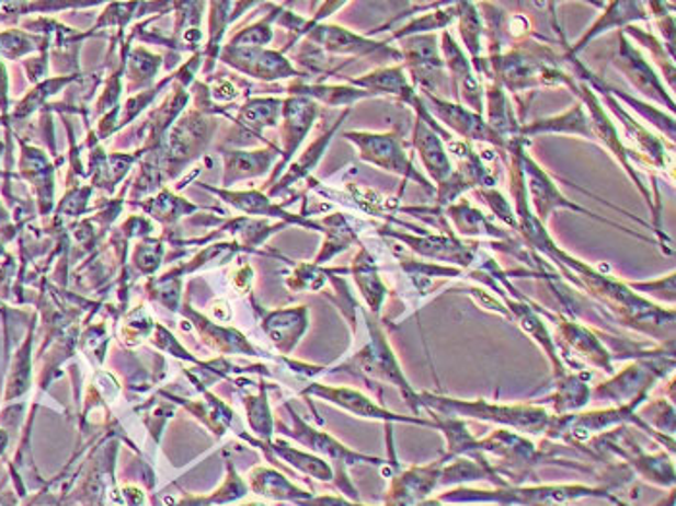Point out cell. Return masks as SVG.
I'll return each mask as SVG.
<instances>
[{
    "label": "cell",
    "mask_w": 676,
    "mask_h": 506,
    "mask_svg": "<svg viewBox=\"0 0 676 506\" xmlns=\"http://www.w3.org/2000/svg\"><path fill=\"white\" fill-rule=\"evenodd\" d=\"M607 498L620 506L605 487H589L584 483H551V485H506L497 490H473L460 485L457 490L437 495L445 505L483 506H569L578 498Z\"/></svg>",
    "instance_id": "cell-1"
},
{
    "label": "cell",
    "mask_w": 676,
    "mask_h": 506,
    "mask_svg": "<svg viewBox=\"0 0 676 506\" xmlns=\"http://www.w3.org/2000/svg\"><path fill=\"white\" fill-rule=\"evenodd\" d=\"M420 406L437 416L457 419H480L488 424L503 425L520 435H543L551 424V414L538 404H495L488 401H458L437 396L432 392H420Z\"/></svg>",
    "instance_id": "cell-2"
},
{
    "label": "cell",
    "mask_w": 676,
    "mask_h": 506,
    "mask_svg": "<svg viewBox=\"0 0 676 506\" xmlns=\"http://www.w3.org/2000/svg\"><path fill=\"white\" fill-rule=\"evenodd\" d=\"M675 368L673 354H655L648 358H638L634 364L622 369L620 373H612L609 381L597 384L592 389V399L595 401L609 402L612 406H632L640 409L645 404L653 384L663 377H667Z\"/></svg>",
    "instance_id": "cell-3"
},
{
    "label": "cell",
    "mask_w": 676,
    "mask_h": 506,
    "mask_svg": "<svg viewBox=\"0 0 676 506\" xmlns=\"http://www.w3.org/2000/svg\"><path fill=\"white\" fill-rule=\"evenodd\" d=\"M367 327H369V343L346 366L358 369L364 376L394 384L400 394L404 396L410 410L414 412V416L422 417L424 409L420 406V392L414 391L412 384L408 383V379L400 368L399 359L394 356L391 344L387 341L383 329L379 327L374 319H367Z\"/></svg>",
    "instance_id": "cell-4"
},
{
    "label": "cell",
    "mask_w": 676,
    "mask_h": 506,
    "mask_svg": "<svg viewBox=\"0 0 676 506\" xmlns=\"http://www.w3.org/2000/svg\"><path fill=\"white\" fill-rule=\"evenodd\" d=\"M346 138L358 148L362 161L404 180H414L425 192L435 194L432 182L422 172H417L412 159L408 157L404 141L397 131H348Z\"/></svg>",
    "instance_id": "cell-5"
},
{
    "label": "cell",
    "mask_w": 676,
    "mask_h": 506,
    "mask_svg": "<svg viewBox=\"0 0 676 506\" xmlns=\"http://www.w3.org/2000/svg\"><path fill=\"white\" fill-rule=\"evenodd\" d=\"M514 146L518 151V159H520L522 171H524V180H526V194H528V202H530L531 211L538 217L539 221L546 225L551 217V212L559 211V209H571V211L584 212L594 217L597 221H604L605 225H611V227H619L617 222L607 221L597 217L592 211H587L584 207H580L578 204H574L571 199L562 196L561 189L557 188L553 179L547 174L541 166H539L530 153L526 151V139L514 138ZM622 229V227H619Z\"/></svg>",
    "instance_id": "cell-6"
},
{
    "label": "cell",
    "mask_w": 676,
    "mask_h": 506,
    "mask_svg": "<svg viewBox=\"0 0 676 506\" xmlns=\"http://www.w3.org/2000/svg\"><path fill=\"white\" fill-rule=\"evenodd\" d=\"M574 95L580 97L582 105L586 108L587 116H589V124H592V130H594V138L599 139L604 143L605 148L611 151L612 156L617 157V161L622 164V169L627 171L630 180L634 182L635 188L640 189V194L645 197L648 205L652 207V194L650 189L645 188L644 182L640 180V176L635 174L634 164H632V156L630 149L622 146V141L619 138V130L611 120V116L607 115L604 105H601V99L595 93L586 82H582L578 78H574V85H572ZM655 215V211H653Z\"/></svg>",
    "instance_id": "cell-7"
},
{
    "label": "cell",
    "mask_w": 676,
    "mask_h": 506,
    "mask_svg": "<svg viewBox=\"0 0 676 506\" xmlns=\"http://www.w3.org/2000/svg\"><path fill=\"white\" fill-rule=\"evenodd\" d=\"M381 237L394 238L402 244H406L412 252L417 253L420 257L425 260H435V262L450 263L457 265L458 269H468L472 265L476 255L480 253V244L478 242H468L462 238H457L455 234H432L427 230H420L414 234L399 232V230L387 229L379 232Z\"/></svg>",
    "instance_id": "cell-8"
},
{
    "label": "cell",
    "mask_w": 676,
    "mask_h": 506,
    "mask_svg": "<svg viewBox=\"0 0 676 506\" xmlns=\"http://www.w3.org/2000/svg\"><path fill=\"white\" fill-rule=\"evenodd\" d=\"M420 97L424 101L425 108L429 111V115L437 120L439 118L440 126H447L450 130L458 134L462 141H480V143H490L493 148L503 149L506 151L508 141L501 138L497 131L490 128V124L485 123V118L476 115L470 108L458 103H450L448 99H437L427 93H420Z\"/></svg>",
    "instance_id": "cell-9"
},
{
    "label": "cell",
    "mask_w": 676,
    "mask_h": 506,
    "mask_svg": "<svg viewBox=\"0 0 676 506\" xmlns=\"http://www.w3.org/2000/svg\"><path fill=\"white\" fill-rule=\"evenodd\" d=\"M439 47L458 105H466V108H470L476 115L483 116L485 93L480 78L473 72L470 58L466 57L465 50L458 47L448 32L440 33Z\"/></svg>",
    "instance_id": "cell-10"
},
{
    "label": "cell",
    "mask_w": 676,
    "mask_h": 506,
    "mask_svg": "<svg viewBox=\"0 0 676 506\" xmlns=\"http://www.w3.org/2000/svg\"><path fill=\"white\" fill-rule=\"evenodd\" d=\"M310 42L318 43L323 49L339 55H354V57H374L377 62H399L402 65L399 49L389 47V43H377L362 37L339 25H313L308 32Z\"/></svg>",
    "instance_id": "cell-11"
},
{
    "label": "cell",
    "mask_w": 676,
    "mask_h": 506,
    "mask_svg": "<svg viewBox=\"0 0 676 506\" xmlns=\"http://www.w3.org/2000/svg\"><path fill=\"white\" fill-rule=\"evenodd\" d=\"M306 394H316L321 396L325 401L333 402L339 409L351 412L354 416L366 417V419H375V422H383L387 424H412L422 425V427H435L433 419H425L420 416H399V414H392L389 410L379 406L377 402L371 401L366 394L356 391V389H348V387H325V384H311L310 389L306 391Z\"/></svg>",
    "instance_id": "cell-12"
},
{
    "label": "cell",
    "mask_w": 676,
    "mask_h": 506,
    "mask_svg": "<svg viewBox=\"0 0 676 506\" xmlns=\"http://www.w3.org/2000/svg\"><path fill=\"white\" fill-rule=\"evenodd\" d=\"M617 70L627 76L628 82L634 85L635 90L644 93L645 97L652 99L660 105L667 106L671 115L675 113V99L668 95L665 83L661 82L660 76L655 74L653 66L645 60L644 55L635 49L625 33H620L619 53L615 58Z\"/></svg>",
    "instance_id": "cell-13"
},
{
    "label": "cell",
    "mask_w": 676,
    "mask_h": 506,
    "mask_svg": "<svg viewBox=\"0 0 676 506\" xmlns=\"http://www.w3.org/2000/svg\"><path fill=\"white\" fill-rule=\"evenodd\" d=\"M445 460L425 465H410L391 480L387 491L385 506H417L429 498L433 490L439 485L440 468Z\"/></svg>",
    "instance_id": "cell-14"
},
{
    "label": "cell",
    "mask_w": 676,
    "mask_h": 506,
    "mask_svg": "<svg viewBox=\"0 0 676 506\" xmlns=\"http://www.w3.org/2000/svg\"><path fill=\"white\" fill-rule=\"evenodd\" d=\"M553 319L557 335L561 336L562 343L566 344L572 352H576V356L586 359L589 366L601 369L607 376L615 373L611 352L605 348L604 343L592 329L582 325L576 319L562 318V315H554Z\"/></svg>",
    "instance_id": "cell-15"
},
{
    "label": "cell",
    "mask_w": 676,
    "mask_h": 506,
    "mask_svg": "<svg viewBox=\"0 0 676 506\" xmlns=\"http://www.w3.org/2000/svg\"><path fill=\"white\" fill-rule=\"evenodd\" d=\"M293 419L294 429L293 432L286 433H290L296 441L302 442V445H306V447L313 450V452H318L321 457L329 458L331 462H336V464L341 465L343 474L346 465L385 464V460H381V458L367 457V455H362V452H356V450L344 447V445H341V442L333 439L331 435H326V433L316 432L310 425L303 424L302 419L298 417V414H294V412Z\"/></svg>",
    "instance_id": "cell-16"
},
{
    "label": "cell",
    "mask_w": 676,
    "mask_h": 506,
    "mask_svg": "<svg viewBox=\"0 0 676 506\" xmlns=\"http://www.w3.org/2000/svg\"><path fill=\"white\" fill-rule=\"evenodd\" d=\"M650 16L652 14L645 10L644 2H607L604 14L595 20L594 25L580 37L578 42L569 47V53L564 57H576L580 50L586 49L589 43L612 27H628L634 22L650 20Z\"/></svg>",
    "instance_id": "cell-17"
},
{
    "label": "cell",
    "mask_w": 676,
    "mask_h": 506,
    "mask_svg": "<svg viewBox=\"0 0 676 506\" xmlns=\"http://www.w3.org/2000/svg\"><path fill=\"white\" fill-rule=\"evenodd\" d=\"M227 60L230 65L237 66L238 70L253 78H260V80H283V78L298 76L293 65L275 50L230 47Z\"/></svg>",
    "instance_id": "cell-18"
},
{
    "label": "cell",
    "mask_w": 676,
    "mask_h": 506,
    "mask_svg": "<svg viewBox=\"0 0 676 506\" xmlns=\"http://www.w3.org/2000/svg\"><path fill=\"white\" fill-rule=\"evenodd\" d=\"M481 85H483V93H485V111L483 113H488L485 123L490 124L491 130L497 131L499 136L505 141L520 138V118L516 115L513 101L506 95L503 85L495 78L483 80Z\"/></svg>",
    "instance_id": "cell-19"
},
{
    "label": "cell",
    "mask_w": 676,
    "mask_h": 506,
    "mask_svg": "<svg viewBox=\"0 0 676 506\" xmlns=\"http://www.w3.org/2000/svg\"><path fill=\"white\" fill-rule=\"evenodd\" d=\"M412 143H414L417 156H420L422 163H424L425 171L429 172V176L435 180V184L437 186L443 184L450 176V172L455 171V166H452L450 159H448L445 141L424 120L416 118L414 134H412Z\"/></svg>",
    "instance_id": "cell-20"
},
{
    "label": "cell",
    "mask_w": 676,
    "mask_h": 506,
    "mask_svg": "<svg viewBox=\"0 0 676 506\" xmlns=\"http://www.w3.org/2000/svg\"><path fill=\"white\" fill-rule=\"evenodd\" d=\"M354 85L364 88L371 95H391L402 101L404 105H412L417 99V91L412 88L408 80L406 70L402 65L383 66L369 74L362 76L358 80H352Z\"/></svg>",
    "instance_id": "cell-21"
},
{
    "label": "cell",
    "mask_w": 676,
    "mask_h": 506,
    "mask_svg": "<svg viewBox=\"0 0 676 506\" xmlns=\"http://www.w3.org/2000/svg\"><path fill=\"white\" fill-rule=\"evenodd\" d=\"M283 113H285V128H283V139H285L283 164H285L313 126V120L318 116V105L308 97L288 99L283 106Z\"/></svg>",
    "instance_id": "cell-22"
},
{
    "label": "cell",
    "mask_w": 676,
    "mask_h": 506,
    "mask_svg": "<svg viewBox=\"0 0 676 506\" xmlns=\"http://www.w3.org/2000/svg\"><path fill=\"white\" fill-rule=\"evenodd\" d=\"M539 134H569V136H580V138L592 139L594 141V130L589 124L586 108L582 103L572 106L562 115L539 118L528 126H522L520 138H530Z\"/></svg>",
    "instance_id": "cell-23"
},
{
    "label": "cell",
    "mask_w": 676,
    "mask_h": 506,
    "mask_svg": "<svg viewBox=\"0 0 676 506\" xmlns=\"http://www.w3.org/2000/svg\"><path fill=\"white\" fill-rule=\"evenodd\" d=\"M263 329L278 350L288 354L308 329V310L300 306L290 310L271 311L263 319Z\"/></svg>",
    "instance_id": "cell-24"
},
{
    "label": "cell",
    "mask_w": 676,
    "mask_h": 506,
    "mask_svg": "<svg viewBox=\"0 0 676 506\" xmlns=\"http://www.w3.org/2000/svg\"><path fill=\"white\" fill-rule=\"evenodd\" d=\"M445 217L452 221L455 230L460 237L465 238H493V240H511V234L503 229L495 227L493 222L480 211L476 209L468 199H460L452 205H448L443 209Z\"/></svg>",
    "instance_id": "cell-25"
},
{
    "label": "cell",
    "mask_w": 676,
    "mask_h": 506,
    "mask_svg": "<svg viewBox=\"0 0 676 506\" xmlns=\"http://www.w3.org/2000/svg\"><path fill=\"white\" fill-rule=\"evenodd\" d=\"M352 273H354V280H356L359 292L369 306V310L374 311V315H379V311L383 308L385 298H387V286L379 277L375 260L367 253L366 248H362L356 255L354 265H352Z\"/></svg>",
    "instance_id": "cell-26"
},
{
    "label": "cell",
    "mask_w": 676,
    "mask_h": 506,
    "mask_svg": "<svg viewBox=\"0 0 676 506\" xmlns=\"http://www.w3.org/2000/svg\"><path fill=\"white\" fill-rule=\"evenodd\" d=\"M250 482L257 495L273 501H293L298 505L300 501L311 497V493L298 490L288 478L270 468H253Z\"/></svg>",
    "instance_id": "cell-27"
},
{
    "label": "cell",
    "mask_w": 676,
    "mask_h": 506,
    "mask_svg": "<svg viewBox=\"0 0 676 506\" xmlns=\"http://www.w3.org/2000/svg\"><path fill=\"white\" fill-rule=\"evenodd\" d=\"M589 399H592V389L587 387L586 381L580 376L566 373L557 379V392L546 402L553 404L554 416H562V414H574L576 410L584 409Z\"/></svg>",
    "instance_id": "cell-28"
},
{
    "label": "cell",
    "mask_w": 676,
    "mask_h": 506,
    "mask_svg": "<svg viewBox=\"0 0 676 506\" xmlns=\"http://www.w3.org/2000/svg\"><path fill=\"white\" fill-rule=\"evenodd\" d=\"M458 20H460V35L465 42L466 50L470 55L472 68L481 62L483 50V22L480 10L473 2H458Z\"/></svg>",
    "instance_id": "cell-29"
},
{
    "label": "cell",
    "mask_w": 676,
    "mask_h": 506,
    "mask_svg": "<svg viewBox=\"0 0 676 506\" xmlns=\"http://www.w3.org/2000/svg\"><path fill=\"white\" fill-rule=\"evenodd\" d=\"M277 149H261V151H250V153H232L227 161V182L234 180L248 179V176H257L270 169L271 163L277 157Z\"/></svg>",
    "instance_id": "cell-30"
},
{
    "label": "cell",
    "mask_w": 676,
    "mask_h": 506,
    "mask_svg": "<svg viewBox=\"0 0 676 506\" xmlns=\"http://www.w3.org/2000/svg\"><path fill=\"white\" fill-rule=\"evenodd\" d=\"M457 18L458 4H450V7H443L440 4L439 9L433 10L429 14H424V16L416 18L410 24L397 30L389 37V42H392V39L400 42V39H406V37H412V35H425V33H432L435 30H443V27L452 24Z\"/></svg>",
    "instance_id": "cell-31"
},
{
    "label": "cell",
    "mask_w": 676,
    "mask_h": 506,
    "mask_svg": "<svg viewBox=\"0 0 676 506\" xmlns=\"http://www.w3.org/2000/svg\"><path fill=\"white\" fill-rule=\"evenodd\" d=\"M271 449L275 450V455L283 458V460H286L288 464L294 465V468H298L300 472L311 475V478H316V480H321V482H331L334 478L333 468L326 464L323 458L311 457L308 452H302V450H296L293 449V447H288L285 442H273V445H271Z\"/></svg>",
    "instance_id": "cell-32"
},
{
    "label": "cell",
    "mask_w": 676,
    "mask_h": 506,
    "mask_svg": "<svg viewBox=\"0 0 676 506\" xmlns=\"http://www.w3.org/2000/svg\"><path fill=\"white\" fill-rule=\"evenodd\" d=\"M346 115H348V111H346V113H344V115L341 116V118H339L336 123H334L333 128L326 131L325 136H321V138H319L318 141H316V143H313L310 149H306V153H303L302 159H300L298 163L290 166V172L286 174L285 179L280 180V186H277V188L273 189L271 194H278L280 189L293 186V182H296V180H300L302 179V176H306V174H308V172H310L311 169H313V166L318 164L321 156L325 153L326 146H329V141H331V136H333L334 131H336V128H339V126L343 124L344 116Z\"/></svg>",
    "instance_id": "cell-33"
},
{
    "label": "cell",
    "mask_w": 676,
    "mask_h": 506,
    "mask_svg": "<svg viewBox=\"0 0 676 506\" xmlns=\"http://www.w3.org/2000/svg\"><path fill=\"white\" fill-rule=\"evenodd\" d=\"M323 232H326L329 238H326L323 250L319 253L316 263L329 262L334 253L343 252L348 245L354 244L358 240L356 232L352 230L351 225L346 222L341 212H336V215L326 219Z\"/></svg>",
    "instance_id": "cell-34"
},
{
    "label": "cell",
    "mask_w": 676,
    "mask_h": 506,
    "mask_svg": "<svg viewBox=\"0 0 676 506\" xmlns=\"http://www.w3.org/2000/svg\"><path fill=\"white\" fill-rule=\"evenodd\" d=\"M280 105L283 103L278 99H253L242 108L240 124H244L248 130H252L260 138L263 128L277 124Z\"/></svg>",
    "instance_id": "cell-35"
},
{
    "label": "cell",
    "mask_w": 676,
    "mask_h": 506,
    "mask_svg": "<svg viewBox=\"0 0 676 506\" xmlns=\"http://www.w3.org/2000/svg\"><path fill=\"white\" fill-rule=\"evenodd\" d=\"M605 88L611 93L612 97L622 99L625 103H628V105L634 108L635 113H640V115L644 116L645 120H650L653 126H657L661 134H665L671 141H675V118H673V116L661 113L657 106H652L650 103H642V101H638V99L630 97L628 93L617 90V88H612V85H607V83H605Z\"/></svg>",
    "instance_id": "cell-36"
},
{
    "label": "cell",
    "mask_w": 676,
    "mask_h": 506,
    "mask_svg": "<svg viewBox=\"0 0 676 506\" xmlns=\"http://www.w3.org/2000/svg\"><path fill=\"white\" fill-rule=\"evenodd\" d=\"M622 33H625V35H632L635 42L640 43V45H644L645 49H650L655 65H660L661 72H663V76H665L668 83H671V90H675V62H673V57H671L667 49H665V45L657 42L652 33L642 32L640 27H634V25H628V27L622 30Z\"/></svg>",
    "instance_id": "cell-37"
},
{
    "label": "cell",
    "mask_w": 676,
    "mask_h": 506,
    "mask_svg": "<svg viewBox=\"0 0 676 506\" xmlns=\"http://www.w3.org/2000/svg\"><path fill=\"white\" fill-rule=\"evenodd\" d=\"M293 91L300 95L319 99L326 105H352L359 99L374 97L371 93L356 88H325V85H293Z\"/></svg>",
    "instance_id": "cell-38"
},
{
    "label": "cell",
    "mask_w": 676,
    "mask_h": 506,
    "mask_svg": "<svg viewBox=\"0 0 676 506\" xmlns=\"http://www.w3.org/2000/svg\"><path fill=\"white\" fill-rule=\"evenodd\" d=\"M225 197L230 204L237 205L238 209L252 212V215H270V217H283L290 222H302L300 219L288 217L280 207L271 204L270 199L260 192H238V194H225Z\"/></svg>",
    "instance_id": "cell-39"
},
{
    "label": "cell",
    "mask_w": 676,
    "mask_h": 506,
    "mask_svg": "<svg viewBox=\"0 0 676 506\" xmlns=\"http://www.w3.org/2000/svg\"><path fill=\"white\" fill-rule=\"evenodd\" d=\"M478 196L481 197V202L490 207L493 215L497 217L499 221L505 222L506 227L518 230V222H516V212L511 202L506 199L499 189L495 188H481L478 189Z\"/></svg>",
    "instance_id": "cell-40"
},
{
    "label": "cell",
    "mask_w": 676,
    "mask_h": 506,
    "mask_svg": "<svg viewBox=\"0 0 676 506\" xmlns=\"http://www.w3.org/2000/svg\"><path fill=\"white\" fill-rule=\"evenodd\" d=\"M245 406H248L250 424H252L255 433H260L263 439L270 441L271 435H273V417H271L270 404H267L265 394H260L257 399H248Z\"/></svg>",
    "instance_id": "cell-41"
},
{
    "label": "cell",
    "mask_w": 676,
    "mask_h": 506,
    "mask_svg": "<svg viewBox=\"0 0 676 506\" xmlns=\"http://www.w3.org/2000/svg\"><path fill=\"white\" fill-rule=\"evenodd\" d=\"M642 406H644L648 416L640 417L642 419L648 417L645 424L650 425V422H652L657 427V432H661V435H667V437L675 435V409H673L671 402L655 401L652 406L650 404H642Z\"/></svg>",
    "instance_id": "cell-42"
},
{
    "label": "cell",
    "mask_w": 676,
    "mask_h": 506,
    "mask_svg": "<svg viewBox=\"0 0 676 506\" xmlns=\"http://www.w3.org/2000/svg\"><path fill=\"white\" fill-rule=\"evenodd\" d=\"M628 286L632 290H638V295L644 292V295L657 296L661 300H668L671 303L675 302V273L652 280V283H632Z\"/></svg>",
    "instance_id": "cell-43"
},
{
    "label": "cell",
    "mask_w": 676,
    "mask_h": 506,
    "mask_svg": "<svg viewBox=\"0 0 676 506\" xmlns=\"http://www.w3.org/2000/svg\"><path fill=\"white\" fill-rule=\"evenodd\" d=\"M650 10H653V16L657 20L661 33L665 35L668 55L675 58V18H673V14H668L665 4H661V2H652Z\"/></svg>",
    "instance_id": "cell-44"
},
{
    "label": "cell",
    "mask_w": 676,
    "mask_h": 506,
    "mask_svg": "<svg viewBox=\"0 0 676 506\" xmlns=\"http://www.w3.org/2000/svg\"><path fill=\"white\" fill-rule=\"evenodd\" d=\"M300 506H364L358 503H352L343 497H333V495H323V497H310L298 503Z\"/></svg>",
    "instance_id": "cell-45"
},
{
    "label": "cell",
    "mask_w": 676,
    "mask_h": 506,
    "mask_svg": "<svg viewBox=\"0 0 676 506\" xmlns=\"http://www.w3.org/2000/svg\"><path fill=\"white\" fill-rule=\"evenodd\" d=\"M417 506H448V505H445V503H440V501H437V498L433 497V498H425L424 503H420V505Z\"/></svg>",
    "instance_id": "cell-46"
},
{
    "label": "cell",
    "mask_w": 676,
    "mask_h": 506,
    "mask_svg": "<svg viewBox=\"0 0 676 506\" xmlns=\"http://www.w3.org/2000/svg\"><path fill=\"white\" fill-rule=\"evenodd\" d=\"M244 506H267V505H263V503H248V505Z\"/></svg>",
    "instance_id": "cell-47"
}]
</instances>
